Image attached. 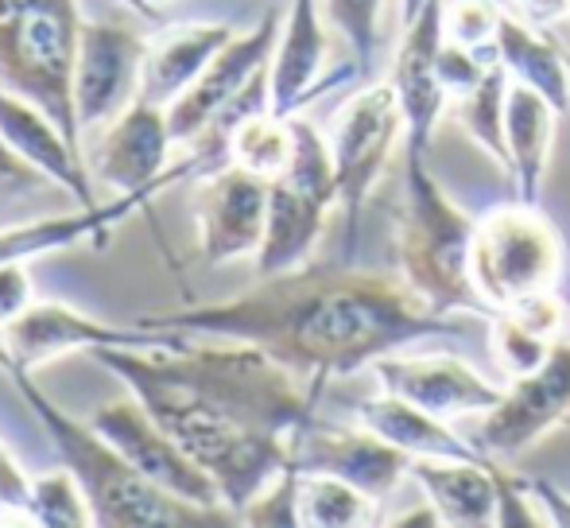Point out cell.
<instances>
[{"mask_svg":"<svg viewBox=\"0 0 570 528\" xmlns=\"http://www.w3.org/2000/svg\"><path fill=\"white\" fill-rule=\"evenodd\" d=\"M373 378L381 389L428 408V412L454 420V415H481L501 400L504 389L489 385L473 365L458 354H384L373 362Z\"/></svg>","mask_w":570,"mask_h":528,"instance_id":"cell-17","label":"cell"},{"mask_svg":"<svg viewBox=\"0 0 570 528\" xmlns=\"http://www.w3.org/2000/svg\"><path fill=\"white\" fill-rule=\"evenodd\" d=\"M36 303V284H31L28 261H4L0 264V326L20 319Z\"/></svg>","mask_w":570,"mask_h":528,"instance_id":"cell-38","label":"cell"},{"mask_svg":"<svg viewBox=\"0 0 570 528\" xmlns=\"http://www.w3.org/2000/svg\"><path fill=\"white\" fill-rule=\"evenodd\" d=\"M384 525H396V528H407V525H428V528H443V521H439V514H435V506H431V501H423L420 509H407V514L392 517V521H384Z\"/></svg>","mask_w":570,"mask_h":528,"instance_id":"cell-41","label":"cell"},{"mask_svg":"<svg viewBox=\"0 0 570 528\" xmlns=\"http://www.w3.org/2000/svg\"><path fill=\"white\" fill-rule=\"evenodd\" d=\"M326 198L307 195L287 179H272L268 187V218H264V242L256 250V276H276L311 264V253L323 242L326 218H331Z\"/></svg>","mask_w":570,"mask_h":528,"instance_id":"cell-23","label":"cell"},{"mask_svg":"<svg viewBox=\"0 0 570 528\" xmlns=\"http://www.w3.org/2000/svg\"><path fill=\"white\" fill-rule=\"evenodd\" d=\"M473 287L485 307L504 311L535 292H559L567 280V242L540 203H504L478 214L470 250Z\"/></svg>","mask_w":570,"mask_h":528,"instance_id":"cell-6","label":"cell"},{"mask_svg":"<svg viewBox=\"0 0 570 528\" xmlns=\"http://www.w3.org/2000/svg\"><path fill=\"white\" fill-rule=\"evenodd\" d=\"M159 4H164V0H136V8H140V16H151Z\"/></svg>","mask_w":570,"mask_h":528,"instance_id":"cell-44","label":"cell"},{"mask_svg":"<svg viewBox=\"0 0 570 528\" xmlns=\"http://www.w3.org/2000/svg\"><path fill=\"white\" fill-rule=\"evenodd\" d=\"M120 4H128V8H132V12H140V8H136V0H120Z\"/></svg>","mask_w":570,"mask_h":528,"instance_id":"cell-45","label":"cell"},{"mask_svg":"<svg viewBox=\"0 0 570 528\" xmlns=\"http://www.w3.org/2000/svg\"><path fill=\"white\" fill-rule=\"evenodd\" d=\"M473 226L478 218L458 206L443 183L428 172V156L407 148L404 206L396 214L400 280L439 315L493 319V311L473 287Z\"/></svg>","mask_w":570,"mask_h":528,"instance_id":"cell-4","label":"cell"},{"mask_svg":"<svg viewBox=\"0 0 570 528\" xmlns=\"http://www.w3.org/2000/svg\"><path fill=\"white\" fill-rule=\"evenodd\" d=\"M156 195H117L106 206H78L75 214H51V218L20 222V226L0 229V264L4 261H36L47 253L75 250L82 242L106 245L109 229L125 226L140 206H148Z\"/></svg>","mask_w":570,"mask_h":528,"instance_id":"cell-22","label":"cell"},{"mask_svg":"<svg viewBox=\"0 0 570 528\" xmlns=\"http://www.w3.org/2000/svg\"><path fill=\"white\" fill-rule=\"evenodd\" d=\"M292 467L299 475H334L342 482L357 486L373 501L389 498L412 470V454L384 443L365 423L345 428V423L318 420V412L292 436Z\"/></svg>","mask_w":570,"mask_h":528,"instance_id":"cell-13","label":"cell"},{"mask_svg":"<svg viewBox=\"0 0 570 528\" xmlns=\"http://www.w3.org/2000/svg\"><path fill=\"white\" fill-rule=\"evenodd\" d=\"M528 490H532V498L540 501V509H543V517H548V525L570 528V493L567 490H559V486L551 482V478H543V475L528 478Z\"/></svg>","mask_w":570,"mask_h":528,"instance_id":"cell-40","label":"cell"},{"mask_svg":"<svg viewBox=\"0 0 570 528\" xmlns=\"http://www.w3.org/2000/svg\"><path fill=\"white\" fill-rule=\"evenodd\" d=\"M376 501L334 475L299 478V528H361L373 521Z\"/></svg>","mask_w":570,"mask_h":528,"instance_id":"cell-29","label":"cell"},{"mask_svg":"<svg viewBox=\"0 0 570 528\" xmlns=\"http://www.w3.org/2000/svg\"><path fill=\"white\" fill-rule=\"evenodd\" d=\"M287 159H292V117L261 109L229 133V164L245 167L261 179H279Z\"/></svg>","mask_w":570,"mask_h":528,"instance_id":"cell-28","label":"cell"},{"mask_svg":"<svg viewBox=\"0 0 570 528\" xmlns=\"http://www.w3.org/2000/svg\"><path fill=\"white\" fill-rule=\"evenodd\" d=\"M326 20L342 31V39L350 43L353 67L357 75H368L376 59V43H381V8L384 0H323Z\"/></svg>","mask_w":570,"mask_h":528,"instance_id":"cell-32","label":"cell"},{"mask_svg":"<svg viewBox=\"0 0 570 528\" xmlns=\"http://www.w3.org/2000/svg\"><path fill=\"white\" fill-rule=\"evenodd\" d=\"M497 525L501 528H535L548 525L540 501L528 490V478L512 475L509 462H497Z\"/></svg>","mask_w":570,"mask_h":528,"instance_id":"cell-35","label":"cell"},{"mask_svg":"<svg viewBox=\"0 0 570 528\" xmlns=\"http://www.w3.org/2000/svg\"><path fill=\"white\" fill-rule=\"evenodd\" d=\"M78 36L82 16L75 0H0V86L43 106L82 151L75 114Z\"/></svg>","mask_w":570,"mask_h":528,"instance_id":"cell-5","label":"cell"},{"mask_svg":"<svg viewBox=\"0 0 570 528\" xmlns=\"http://www.w3.org/2000/svg\"><path fill=\"white\" fill-rule=\"evenodd\" d=\"M233 36H237L233 23H175V28L159 31L144 55L140 98L171 106Z\"/></svg>","mask_w":570,"mask_h":528,"instance_id":"cell-24","label":"cell"},{"mask_svg":"<svg viewBox=\"0 0 570 528\" xmlns=\"http://www.w3.org/2000/svg\"><path fill=\"white\" fill-rule=\"evenodd\" d=\"M28 521L43 528H86L94 525V509L86 490L67 467H55L47 475L31 478V498H28Z\"/></svg>","mask_w":570,"mask_h":528,"instance_id":"cell-30","label":"cell"},{"mask_svg":"<svg viewBox=\"0 0 570 528\" xmlns=\"http://www.w3.org/2000/svg\"><path fill=\"white\" fill-rule=\"evenodd\" d=\"M299 470L287 467L276 475L245 509H240V525L248 528H299Z\"/></svg>","mask_w":570,"mask_h":528,"instance_id":"cell-34","label":"cell"},{"mask_svg":"<svg viewBox=\"0 0 570 528\" xmlns=\"http://www.w3.org/2000/svg\"><path fill=\"white\" fill-rule=\"evenodd\" d=\"M493 67H497V51H473V47L451 43V39H443V47H439V78H443L451 98L470 94Z\"/></svg>","mask_w":570,"mask_h":528,"instance_id":"cell-36","label":"cell"},{"mask_svg":"<svg viewBox=\"0 0 570 528\" xmlns=\"http://www.w3.org/2000/svg\"><path fill=\"white\" fill-rule=\"evenodd\" d=\"M551 346H556V339H543L540 331L512 319L509 311H497L489 319V350H493V362L501 365V373L509 381L540 370L543 358L551 354Z\"/></svg>","mask_w":570,"mask_h":528,"instance_id":"cell-31","label":"cell"},{"mask_svg":"<svg viewBox=\"0 0 570 528\" xmlns=\"http://www.w3.org/2000/svg\"><path fill=\"white\" fill-rule=\"evenodd\" d=\"M0 136L20 159L47 175L59 190H67L78 206H94V190L86 183V159L67 133L59 129L43 106H36L23 94H12L0 86Z\"/></svg>","mask_w":570,"mask_h":528,"instance_id":"cell-19","label":"cell"},{"mask_svg":"<svg viewBox=\"0 0 570 528\" xmlns=\"http://www.w3.org/2000/svg\"><path fill=\"white\" fill-rule=\"evenodd\" d=\"M567 67H570V55H567Z\"/></svg>","mask_w":570,"mask_h":528,"instance_id":"cell-46","label":"cell"},{"mask_svg":"<svg viewBox=\"0 0 570 528\" xmlns=\"http://www.w3.org/2000/svg\"><path fill=\"white\" fill-rule=\"evenodd\" d=\"M512 75L497 62L470 94L454 98V121L504 175H509V136H504V101H509Z\"/></svg>","mask_w":570,"mask_h":528,"instance_id":"cell-27","label":"cell"},{"mask_svg":"<svg viewBox=\"0 0 570 528\" xmlns=\"http://www.w3.org/2000/svg\"><path fill=\"white\" fill-rule=\"evenodd\" d=\"M559 117L563 114L540 90H532L524 82L509 86V101H504L509 175H512V187H517V198H524V203H540L543 198L551 151H556Z\"/></svg>","mask_w":570,"mask_h":528,"instance_id":"cell-25","label":"cell"},{"mask_svg":"<svg viewBox=\"0 0 570 528\" xmlns=\"http://www.w3.org/2000/svg\"><path fill=\"white\" fill-rule=\"evenodd\" d=\"M520 4L528 8V16H532V20L551 23V20H559V16L567 12L570 0H520Z\"/></svg>","mask_w":570,"mask_h":528,"instance_id":"cell-42","label":"cell"},{"mask_svg":"<svg viewBox=\"0 0 570 528\" xmlns=\"http://www.w3.org/2000/svg\"><path fill=\"white\" fill-rule=\"evenodd\" d=\"M148 331L248 342L303 381L326 385L373 370L376 358L428 339H454L462 323L431 311L404 280L345 264H303L261 276L218 303H190L136 319Z\"/></svg>","mask_w":570,"mask_h":528,"instance_id":"cell-2","label":"cell"},{"mask_svg":"<svg viewBox=\"0 0 570 528\" xmlns=\"http://www.w3.org/2000/svg\"><path fill=\"white\" fill-rule=\"evenodd\" d=\"M55 183L47 179L39 167H31L28 159H20L0 136V203H12V198H31L51 190Z\"/></svg>","mask_w":570,"mask_h":528,"instance_id":"cell-37","label":"cell"},{"mask_svg":"<svg viewBox=\"0 0 570 528\" xmlns=\"http://www.w3.org/2000/svg\"><path fill=\"white\" fill-rule=\"evenodd\" d=\"M12 385L28 400L31 415L47 431L59 462L78 478L94 509V525L101 528H226L240 525V514L229 506H195L187 498H175L164 486L144 478L125 454L101 436L94 423L75 420L62 412L36 378L12 370Z\"/></svg>","mask_w":570,"mask_h":528,"instance_id":"cell-3","label":"cell"},{"mask_svg":"<svg viewBox=\"0 0 570 528\" xmlns=\"http://www.w3.org/2000/svg\"><path fill=\"white\" fill-rule=\"evenodd\" d=\"M323 62H326V28H323V16H318V0H292V8L284 12L276 51H272V62H268L272 114H279V117L299 114L307 101L323 98L342 78L357 75V67L345 62V67L323 78Z\"/></svg>","mask_w":570,"mask_h":528,"instance_id":"cell-18","label":"cell"},{"mask_svg":"<svg viewBox=\"0 0 570 528\" xmlns=\"http://www.w3.org/2000/svg\"><path fill=\"white\" fill-rule=\"evenodd\" d=\"M497 62L509 70L512 82L532 86V90H540L559 114H567L570 67H567V55L559 51L548 36H540V31L528 28L524 20L504 12L501 31H497Z\"/></svg>","mask_w":570,"mask_h":528,"instance_id":"cell-26","label":"cell"},{"mask_svg":"<svg viewBox=\"0 0 570 528\" xmlns=\"http://www.w3.org/2000/svg\"><path fill=\"white\" fill-rule=\"evenodd\" d=\"M400 136H404V109H400L396 86L389 78L361 86L338 109V117H334L331 148H334V172H338V206L345 214L342 257L350 264L357 257V245H361L365 203L373 198Z\"/></svg>","mask_w":570,"mask_h":528,"instance_id":"cell-7","label":"cell"},{"mask_svg":"<svg viewBox=\"0 0 570 528\" xmlns=\"http://www.w3.org/2000/svg\"><path fill=\"white\" fill-rule=\"evenodd\" d=\"M268 179L237 164L210 172L195 198L198 257L214 268L256 257L264 242V218H268Z\"/></svg>","mask_w":570,"mask_h":528,"instance_id":"cell-15","label":"cell"},{"mask_svg":"<svg viewBox=\"0 0 570 528\" xmlns=\"http://www.w3.org/2000/svg\"><path fill=\"white\" fill-rule=\"evenodd\" d=\"M423 4H428V0H400V20H415V16L423 12Z\"/></svg>","mask_w":570,"mask_h":528,"instance_id":"cell-43","label":"cell"},{"mask_svg":"<svg viewBox=\"0 0 570 528\" xmlns=\"http://www.w3.org/2000/svg\"><path fill=\"white\" fill-rule=\"evenodd\" d=\"M559 428H570V339H559L540 370L512 378L501 400L481 412L478 447L489 459L512 462Z\"/></svg>","mask_w":570,"mask_h":528,"instance_id":"cell-9","label":"cell"},{"mask_svg":"<svg viewBox=\"0 0 570 528\" xmlns=\"http://www.w3.org/2000/svg\"><path fill=\"white\" fill-rule=\"evenodd\" d=\"M190 334L175 331H148V326H114L94 315L67 307V303H31L20 319L0 326V362L4 370L36 373L39 365L59 362L75 350H156V346H183Z\"/></svg>","mask_w":570,"mask_h":528,"instance_id":"cell-8","label":"cell"},{"mask_svg":"<svg viewBox=\"0 0 570 528\" xmlns=\"http://www.w3.org/2000/svg\"><path fill=\"white\" fill-rule=\"evenodd\" d=\"M279 28H284V16H279L276 4H268L261 20L248 31H237V36L214 55L210 67L167 106V125H171L175 144H195L198 136L218 121L222 109H226L261 70H268Z\"/></svg>","mask_w":570,"mask_h":528,"instance_id":"cell-12","label":"cell"},{"mask_svg":"<svg viewBox=\"0 0 570 528\" xmlns=\"http://www.w3.org/2000/svg\"><path fill=\"white\" fill-rule=\"evenodd\" d=\"M28 498H31V478L12 459V451L0 443V509H12V514L28 517Z\"/></svg>","mask_w":570,"mask_h":528,"instance_id":"cell-39","label":"cell"},{"mask_svg":"<svg viewBox=\"0 0 570 528\" xmlns=\"http://www.w3.org/2000/svg\"><path fill=\"white\" fill-rule=\"evenodd\" d=\"M90 423L156 486H164L175 498H187L195 506H226L214 486V478L167 436V428L140 404L136 397L106 400L94 408Z\"/></svg>","mask_w":570,"mask_h":528,"instance_id":"cell-11","label":"cell"},{"mask_svg":"<svg viewBox=\"0 0 570 528\" xmlns=\"http://www.w3.org/2000/svg\"><path fill=\"white\" fill-rule=\"evenodd\" d=\"M167 436L214 478L222 501L240 514L292 467V436L315 415L326 385L295 378L248 342L218 339L156 350H98Z\"/></svg>","mask_w":570,"mask_h":528,"instance_id":"cell-1","label":"cell"},{"mask_svg":"<svg viewBox=\"0 0 570 528\" xmlns=\"http://www.w3.org/2000/svg\"><path fill=\"white\" fill-rule=\"evenodd\" d=\"M171 144L175 136L167 125V106L136 98L125 114L109 121L106 136L90 156V167L117 195H159L187 175L203 172V159L195 151L179 164H167Z\"/></svg>","mask_w":570,"mask_h":528,"instance_id":"cell-10","label":"cell"},{"mask_svg":"<svg viewBox=\"0 0 570 528\" xmlns=\"http://www.w3.org/2000/svg\"><path fill=\"white\" fill-rule=\"evenodd\" d=\"M504 8L497 0H443V31L451 43L473 51H497Z\"/></svg>","mask_w":570,"mask_h":528,"instance_id":"cell-33","label":"cell"},{"mask_svg":"<svg viewBox=\"0 0 570 528\" xmlns=\"http://www.w3.org/2000/svg\"><path fill=\"white\" fill-rule=\"evenodd\" d=\"M497 459H412V478L443 528L497 525Z\"/></svg>","mask_w":570,"mask_h":528,"instance_id":"cell-20","label":"cell"},{"mask_svg":"<svg viewBox=\"0 0 570 528\" xmlns=\"http://www.w3.org/2000/svg\"><path fill=\"white\" fill-rule=\"evenodd\" d=\"M144 55L148 43L125 23L82 20L75 55V114L82 136L86 129L109 125L140 98Z\"/></svg>","mask_w":570,"mask_h":528,"instance_id":"cell-14","label":"cell"},{"mask_svg":"<svg viewBox=\"0 0 570 528\" xmlns=\"http://www.w3.org/2000/svg\"><path fill=\"white\" fill-rule=\"evenodd\" d=\"M443 0H428L415 20L404 23L396 59H392L389 82L396 86L400 109H404V140L412 151H431L435 140L439 117H443L446 94L443 78H439V47H443Z\"/></svg>","mask_w":570,"mask_h":528,"instance_id":"cell-16","label":"cell"},{"mask_svg":"<svg viewBox=\"0 0 570 528\" xmlns=\"http://www.w3.org/2000/svg\"><path fill=\"white\" fill-rule=\"evenodd\" d=\"M357 423L384 439V443L400 447L412 459H489L478 447V439H465L451 428V420L428 412V408L412 404V400L396 393H376L353 404Z\"/></svg>","mask_w":570,"mask_h":528,"instance_id":"cell-21","label":"cell"}]
</instances>
